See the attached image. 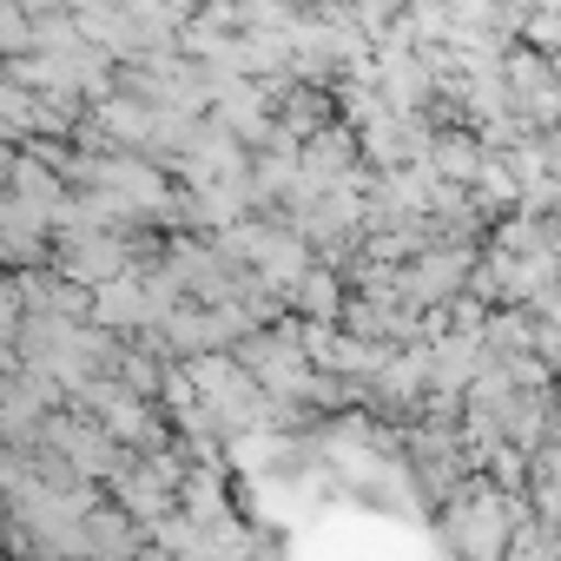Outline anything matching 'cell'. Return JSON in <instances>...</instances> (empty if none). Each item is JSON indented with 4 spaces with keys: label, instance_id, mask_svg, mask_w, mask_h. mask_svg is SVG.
<instances>
[{
    "label": "cell",
    "instance_id": "obj_2",
    "mask_svg": "<svg viewBox=\"0 0 561 561\" xmlns=\"http://www.w3.org/2000/svg\"><path fill=\"white\" fill-rule=\"evenodd\" d=\"M462 277H469V257H462V251H430V257H416V264L397 277V291L416 298V305H443V298L462 291Z\"/></svg>",
    "mask_w": 561,
    "mask_h": 561
},
{
    "label": "cell",
    "instance_id": "obj_1",
    "mask_svg": "<svg viewBox=\"0 0 561 561\" xmlns=\"http://www.w3.org/2000/svg\"><path fill=\"white\" fill-rule=\"evenodd\" d=\"M80 225V218H73ZM60 271L73 277V285H106V277H119L126 271V244L119 238H106V231H73L67 238V251H60Z\"/></svg>",
    "mask_w": 561,
    "mask_h": 561
},
{
    "label": "cell",
    "instance_id": "obj_3",
    "mask_svg": "<svg viewBox=\"0 0 561 561\" xmlns=\"http://www.w3.org/2000/svg\"><path fill=\"white\" fill-rule=\"evenodd\" d=\"M8 172H14V152H0V185H8Z\"/></svg>",
    "mask_w": 561,
    "mask_h": 561
}]
</instances>
